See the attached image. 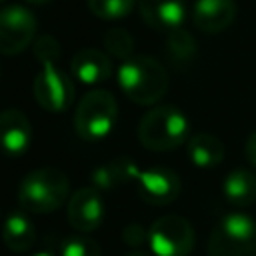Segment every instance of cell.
Listing matches in <instances>:
<instances>
[{
  "instance_id": "obj_20",
  "label": "cell",
  "mask_w": 256,
  "mask_h": 256,
  "mask_svg": "<svg viewBox=\"0 0 256 256\" xmlns=\"http://www.w3.org/2000/svg\"><path fill=\"white\" fill-rule=\"evenodd\" d=\"M138 0H88L90 12L100 20H122L126 18Z\"/></svg>"
},
{
  "instance_id": "obj_27",
  "label": "cell",
  "mask_w": 256,
  "mask_h": 256,
  "mask_svg": "<svg viewBox=\"0 0 256 256\" xmlns=\"http://www.w3.org/2000/svg\"><path fill=\"white\" fill-rule=\"evenodd\" d=\"M26 2L36 4V6H42V4H48V2H52V0H26Z\"/></svg>"
},
{
  "instance_id": "obj_29",
  "label": "cell",
  "mask_w": 256,
  "mask_h": 256,
  "mask_svg": "<svg viewBox=\"0 0 256 256\" xmlns=\"http://www.w3.org/2000/svg\"><path fill=\"white\" fill-rule=\"evenodd\" d=\"M0 2H4V0H0Z\"/></svg>"
},
{
  "instance_id": "obj_22",
  "label": "cell",
  "mask_w": 256,
  "mask_h": 256,
  "mask_svg": "<svg viewBox=\"0 0 256 256\" xmlns=\"http://www.w3.org/2000/svg\"><path fill=\"white\" fill-rule=\"evenodd\" d=\"M104 46H106L108 54H112L114 58H120L122 62L130 60L132 54H134V38L126 30H122V28H116V30L106 32Z\"/></svg>"
},
{
  "instance_id": "obj_6",
  "label": "cell",
  "mask_w": 256,
  "mask_h": 256,
  "mask_svg": "<svg viewBox=\"0 0 256 256\" xmlns=\"http://www.w3.org/2000/svg\"><path fill=\"white\" fill-rule=\"evenodd\" d=\"M194 228L178 214H166L148 228V244L156 256H188L194 250Z\"/></svg>"
},
{
  "instance_id": "obj_19",
  "label": "cell",
  "mask_w": 256,
  "mask_h": 256,
  "mask_svg": "<svg viewBox=\"0 0 256 256\" xmlns=\"http://www.w3.org/2000/svg\"><path fill=\"white\" fill-rule=\"evenodd\" d=\"M166 48H168V54L174 62H190L194 56H196V40L190 32H186L184 28L176 30V32H170L168 34V40H166Z\"/></svg>"
},
{
  "instance_id": "obj_11",
  "label": "cell",
  "mask_w": 256,
  "mask_h": 256,
  "mask_svg": "<svg viewBox=\"0 0 256 256\" xmlns=\"http://www.w3.org/2000/svg\"><path fill=\"white\" fill-rule=\"evenodd\" d=\"M34 132L22 110L10 108L0 112V152L6 156H22L32 144Z\"/></svg>"
},
{
  "instance_id": "obj_5",
  "label": "cell",
  "mask_w": 256,
  "mask_h": 256,
  "mask_svg": "<svg viewBox=\"0 0 256 256\" xmlns=\"http://www.w3.org/2000/svg\"><path fill=\"white\" fill-rule=\"evenodd\" d=\"M118 118V102L108 90H92L88 92L76 112H74V128L76 134L86 142H100L110 136Z\"/></svg>"
},
{
  "instance_id": "obj_16",
  "label": "cell",
  "mask_w": 256,
  "mask_h": 256,
  "mask_svg": "<svg viewBox=\"0 0 256 256\" xmlns=\"http://www.w3.org/2000/svg\"><path fill=\"white\" fill-rule=\"evenodd\" d=\"M186 152L194 166L210 170V168H216L218 164H222L226 148H224V142L220 138H216L214 134L200 132V134H194L186 142Z\"/></svg>"
},
{
  "instance_id": "obj_12",
  "label": "cell",
  "mask_w": 256,
  "mask_h": 256,
  "mask_svg": "<svg viewBox=\"0 0 256 256\" xmlns=\"http://www.w3.org/2000/svg\"><path fill=\"white\" fill-rule=\"evenodd\" d=\"M136 4L142 20L156 32H176L186 20L184 0H138Z\"/></svg>"
},
{
  "instance_id": "obj_21",
  "label": "cell",
  "mask_w": 256,
  "mask_h": 256,
  "mask_svg": "<svg viewBox=\"0 0 256 256\" xmlns=\"http://www.w3.org/2000/svg\"><path fill=\"white\" fill-rule=\"evenodd\" d=\"M60 256H102V248L86 234H72L62 240Z\"/></svg>"
},
{
  "instance_id": "obj_8",
  "label": "cell",
  "mask_w": 256,
  "mask_h": 256,
  "mask_svg": "<svg viewBox=\"0 0 256 256\" xmlns=\"http://www.w3.org/2000/svg\"><path fill=\"white\" fill-rule=\"evenodd\" d=\"M36 30L38 22L28 8L20 4L0 8V54H22L32 42H36Z\"/></svg>"
},
{
  "instance_id": "obj_13",
  "label": "cell",
  "mask_w": 256,
  "mask_h": 256,
  "mask_svg": "<svg viewBox=\"0 0 256 256\" xmlns=\"http://www.w3.org/2000/svg\"><path fill=\"white\" fill-rule=\"evenodd\" d=\"M238 16L236 0H196L192 8L194 26L206 34H220Z\"/></svg>"
},
{
  "instance_id": "obj_26",
  "label": "cell",
  "mask_w": 256,
  "mask_h": 256,
  "mask_svg": "<svg viewBox=\"0 0 256 256\" xmlns=\"http://www.w3.org/2000/svg\"><path fill=\"white\" fill-rule=\"evenodd\" d=\"M124 256H148V254L142 252V250H132V252H128V254H124Z\"/></svg>"
},
{
  "instance_id": "obj_23",
  "label": "cell",
  "mask_w": 256,
  "mask_h": 256,
  "mask_svg": "<svg viewBox=\"0 0 256 256\" xmlns=\"http://www.w3.org/2000/svg\"><path fill=\"white\" fill-rule=\"evenodd\" d=\"M32 52L40 64H56L60 58V42L54 36L44 34L36 38V42L32 44Z\"/></svg>"
},
{
  "instance_id": "obj_14",
  "label": "cell",
  "mask_w": 256,
  "mask_h": 256,
  "mask_svg": "<svg viewBox=\"0 0 256 256\" xmlns=\"http://www.w3.org/2000/svg\"><path fill=\"white\" fill-rule=\"evenodd\" d=\"M70 70L76 80L82 84L94 86V84H104L112 76V60L108 54L96 48H84L74 54L70 62Z\"/></svg>"
},
{
  "instance_id": "obj_1",
  "label": "cell",
  "mask_w": 256,
  "mask_h": 256,
  "mask_svg": "<svg viewBox=\"0 0 256 256\" xmlns=\"http://www.w3.org/2000/svg\"><path fill=\"white\" fill-rule=\"evenodd\" d=\"M118 84L128 100L140 106L158 104L168 88L170 78L166 68L152 56H132L118 68Z\"/></svg>"
},
{
  "instance_id": "obj_10",
  "label": "cell",
  "mask_w": 256,
  "mask_h": 256,
  "mask_svg": "<svg viewBox=\"0 0 256 256\" xmlns=\"http://www.w3.org/2000/svg\"><path fill=\"white\" fill-rule=\"evenodd\" d=\"M136 182H138L140 198L152 206H168L176 202L182 190V182L178 174L164 166H156L140 172Z\"/></svg>"
},
{
  "instance_id": "obj_28",
  "label": "cell",
  "mask_w": 256,
  "mask_h": 256,
  "mask_svg": "<svg viewBox=\"0 0 256 256\" xmlns=\"http://www.w3.org/2000/svg\"><path fill=\"white\" fill-rule=\"evenodd\" d=\"M32 256H54V254H50V252H36V254H32Z\"/></svg>"
},
{
  "instance_id": "obj_7",
  "label": "cell",
  "mask_w": 256,
  "mask_h": 256,
  "mask_svg": "<svg viewBox=\"0 0 256 256\" xmlns=\"http://www.w3.org/2000/svg\"><path fill=\"white\" fill-rule=\"evenodd\" d=\"M32 92L38 106L52 114H62L74 104V84L70 76L56 64H42V70L32 82Z\"/></svg>"
},
{
  "instance_id": "obj_17",
  "label": "cell",
  "mask_w": 256,
  "mask_h": 256,
  "mask_svg": "<svg viewBox=\"0 0 256 256\" xmlns=\"http://www.w3.org/2000/svg\"><path fill=\"white\" fill-rule=\"evenodd\" d=\"M224 196L236 208H246L256 202V174L246 168L232 170L224 180Z\"/></svg>"
},
{
  "instance_id": "obj_15",
  "label": "cell",
  "mask_w": 256,
  "mask_h": 256,
  "mask_svg": "<svg viewBox=\"0 0 256 256\" xmlns=\"http://www.w3.org/2000/svg\"><path fill=\"white\" fill-rule=\"evenodd\" d=\"M2 242L16 254L30 252L36 244V228L26 212H12L2 224Z\"/></svg>"
},
{
  "instance_id": "obj_3",
  "label": "cell",
  "mask_w": 256,
  "mask_h": 256,
  "mask_svg": "<svg viewBox=\"0 0 256 256\" xmlns=\"http://www.w3.org/2000/svg\"><path fill=\"white\" fill-rule=\"evenodd\" d=\"M138 140L150 152L176 150L190 140V122L176 106H154L138 124Z\"/></svg>"
},
{
  "instance_id": "obj_25",
  "label": "cell",
  "mask_w": 256,
  "mask_h": 256,
  "mask_svg": "<svg viewBox=\"0 0 256 256\" xmlns=\"http://www.w3.org/2000/svg\"><path fill=\"white\" fill-rule=\"evenodd\" d=\"M246 158H248V162L252 164V168H256V130L248 136V140H246Z\"/></svg>"
},
{
  "instance_id": "obj_4",
  "label": "cell",
  "mask_w": 256,
  "mask_h": 256,
  "mask_svg": "<svg viewBox=\"0 0 256 256\" xmlns=\"http://www.w3.org/2000/svg\"><path fill=\"white\" fill-rule=\"evenodd\" d=\"M206 256H256V222L244 212L222 216L210 232Z\"/></svg>"
},
{
  "instance_id": "obj_9",
  "label": "cell",
  "mask_w": 256,
  "mask_h": 256,
  "mask_svg": "<svg viewBox=\"0 0 256 256\" xmlns=\"http://www.w3.org/2000/svg\"><path fill=\"white\" fill-rule=\"evenodd\" d=\"M104 200L100 190L86 186L76 190L68 200V224L76 234H90L98 230L104 222Z\"/></svg>"
},
{
  "instance_id": "obj_24",
  "label": "cell",
  "mask_w": 256,
  "mask_h": 256,
  "mask_svg": "<svg viewBox=\"0 0 256 256\" xmlns=\"http://www.w3.org/2000/svg\"><path fill=\"white\" fill-rule=\"evenodd\" d=\"M122 240L130 248H140L144 242H148V230L140 224H128L122 232Z\"/></svg>"
},
{
  "instance_id": "obj_2",
  "label": "cell",
  "mask_w": 256,
  "mask_h": 256,
  "mask_svg": "<svg viewBox=\"0 0 256 256\" xmlns=\"http://www.w3.org/2000/svg\"><path fill=\"white\" fill-rule=\"evenodd\" d=\"M70 200V180L58 168H38L18 186V204L26 214H50Z\"/></svg>"
},
{
  "instance_id": "obj_18",
  "label": "cell",
  "mask_w": 256,
  "mask_h": 256,
  "mask_svg": "<svg viewBox=\"0 0 256 256\" xmlns=\"http://www.w3.org/2000/svg\"><path fill=\"white\" fill-rule=\"evenodd\" d=\"M138 176H140V170L130 158H116L110 164L96 168L92 172V182H94V188L98 190H110L124 182L138 180Z\"/></svg>"
}]
</instances>
